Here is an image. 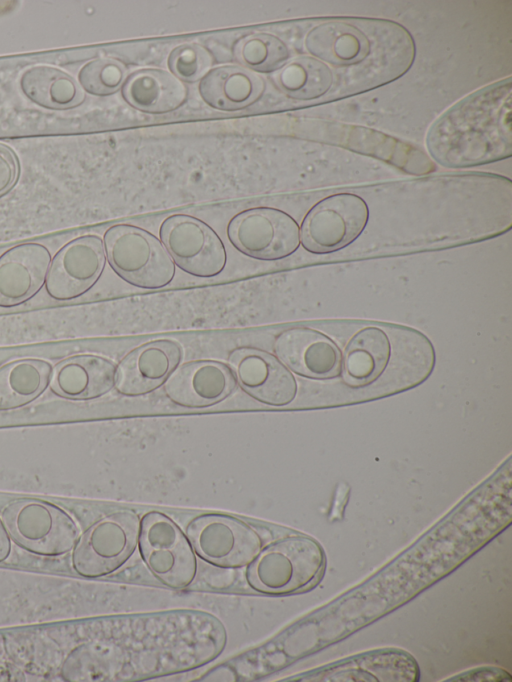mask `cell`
<instances>
[{
    "label": "cell",
    "instance_id": "cell-1",
    "mask_svg": "<svg viewBox=\"0 0 512 682\" xmlns=\"http://www.w3.org/2000/svg\"><path fill=\"white\" fill-rule=\"evenodd\" d=\"M354 321H324L281 331L273 348L278 360L313 386L312 408H335L372 401L361 382L352 348Z\"/></svg>",
    "mask_w": 512,
    "mask_h": 682
},
{
    "label": "cell",
    "instance_id": "cell-2",
    "mask_svg": "<svg viewBox=\"0 0 512 682\" xmlns=\"http://www.w3.org/2000/svg\"><path fill=\"white\" fill-rule=\"evenodd\" d=\"M511 94V77H507L451 106L427 133L432 159L447 168H467L509 158Z\"/></svg>",
    "mask_w": 512,
    "mask_h": 682
},
{
    "label": "cell",
    "instance_id": "cell-3",
    "mask_svg": "<svg viewBox=\"0 0 512 682\" xmlns=\"http://www.w3.org/2000/svg\"><path fill=\"white\" fill-rule=\"evenodd\" d=\"M325 567V553L316 540L292 535L260 553L247 571V580L261 593L287 595L314 587Z\"/></svg>",
    "mask_w": 512,
    "mask_h": 682
},
{
    "label": "cell",
    "instance_id": "cell-4",
    "mask_svg": "<svg viewBox=\"0 0 512 682\" xmlns=\"http://www.w3.org/2000/svg\"><path fill=\"white\" fill-rule=\"evenodd\" d=\"M103 244L112 269L134 286L162 288L174 278L175 266L164 245L140 227L111 226L104 234Z\"/></svg>",
    "mask_w": 512,
    "mask_h": 682
},
{
    "label": "cell",
    "instance_id": "cell-5",
    "mask_svg": "<svg viewBox=\"0 0 512 682\" xmlns=\"http://www.w3.org/2000/svg\"><path fill=\"white\" fill-rule=\"evenodd\" d=\"M6 529L23 547L41 555H61L75 546L78 528L62 509L42 500L11 502L2 514Z\"/></svg>",
    "mask_w": 512,
    "mask_h": 682
},
{
    "label": "cell",
    "instance_id": "cell-6",
    "mask_svg": "<svg viewBox=\"0 0 512 682\" xmlns=\"http://www.w3.org/2000/svg\"><path fill=\"white\" fill-rule=\"evenodd\" d=\"M369 207L353 193H337L317 202L300 228L303 247L313 253L338 250L357 239L367 226Z\"/></svg>",
    "mask_w": 512,
    "mask_h": 682
},
{
    "label": "cell",
    "instance_id": "cell-7",
    "mask_svg": "<svg viewBox=\"0 0 512 682\" xmlns=\"http://www.w3.org/2000/svg\"><path fill=\"white\" fill-rule=\"evenodd\" d=\"M231 244L244 255L259 260H279L300 246V228L286 212L256 207L235 215L227 226Z\"/></svg>",
    "mask_w": 512,
    "mask_h": 682
},
{
    "label": "cell",
    "instance_id": "cell-8",
    "mask_svg": "<svg viewBox=\"0 0 512 682\" xmlns=\"http://www.w3.org/2000/svg\"><path fill=\"white\" fill-rule=\"evenodd\" d=\"M139 522L129 512L107 516L76 542L73 569L84 577H100L118 569L132 554L139 539Z\"/></svg>",
    "mask_w": 512,
    "mask_h": 682
},
{
    "label": "cell",
    "instance_id": "cell-9",
    "mask_svg": "<svg viewBox=\"0 0 512 682\" xmlns=\"http://www.w3.org/2000/svg\"><path fill=\"white\" fill-rule=\"evenodd\" d=\"M140 551L151 572L165 585L182 589L196 576L197 562L190 543L166 516L151 512L139 529Z\"/></svg>",
    "mask_w": 512,
    "mask_h": 682
},
{
    "label": "cell",
    "instance_id": "cell-10",
    "mask_svg": "<svg viewBox=\"0 0 512 682\" xmlns=\"http://www.w3.org/2000/svg\"><path fill=\"white\" fill-rule=\"evenodd\" d=\"M160 237L173 261L185 272L210 278L225 268V246L216 232L198 218L174 214L160 227Z\"/></svg>",
    "mask_w": 512,
    "mask_h": 682
},
{
    "label": "cell",
    "instance_id": "cell-11",
    "mask_svg": "<svg viewBox=\"0 0 512 682\" xmlns=\"http://www.w3.org/2000/svg\"><path fill=\"white\" fill-rule=\"evenodd\" d=\"M187 534L201 558L224 567L248 564L262 546L252 528L226 516H201L189 524Z\"/></svg>",
    "mask_w": 512,
    "mask_h": 682
},
{
    "label": "cell",
    "instance_id": "cell-12",
    "mask_svg": "<svg viewBox=\"0 0 512 682\" xmlns=\"http://www.w3.org/2000/svg\"><path fill=\"white\" fill-rule=\"evenodd\" d=\"M105 262L99 236L89 234L69 241L51 260L45 282L47 294L56 301L80 297L100 278Z\"/></svg>",
    "mask_w": 512,
    "mask_h": 682
},
{
    "label": "cell",
    "instance_id": "cell-13",
    "mask_svg": "<svg viewBox=\"0 0 512 682\" xmlns=\"http://www.w3.org/2000/svg\"><path fill=\"white\" fill-rule=\"evenodd\" d=\"M319 139L386 161L407 173L426 174L435 169L429 157L412 144L359 125L320 122Z\"/></svg>",
    "mask_w": 512,
    "mask_h": 682
},
{
    "label": "cell",
    "instance_id": "cell-14",
    "mask_svg": "<svg viewBox=\"0 0 512 682\" xmlns=\"http://www.w3.org/2000/svg\"><path fill=\"white\" fill-rule=\"evenodd\" d=\"M420 670L415 658L397 648L362 652L303 674L305 681H419Z\"/></svg>",
    "mask_w": 512,
    "mask_h": 682
},
{
    "label": "cell",
    "instance_id": "cell-15",
    "mask_svg": "<svg viewBox=\"0 0 512 682\" xmlns=\"http://www.w3.org/2000/svg\"><path fill=\"white\" fill-rule=\"evenodd\" d=\"M229 363L243 389L259 402L285 407L295 401V379L273 355L254 348H240L230 354Z\"/></svg>",
    "mask_w": 512,
    "mask_h": 682
},
{
    "label": "cell",
    "instance_id": "cell-16",
    "mask_svg": "<svg viewBox=\"0 0 512 682\" xmlns=\"http://www.w3.org/2000/svg\"><path fill=\"white\" fill-rule=\"evenodd\" d=\"M181 346L162 339L143 344L127 354L115 371L118 391L137 396L157 388L182 359Z\"/></svg>",
    "mask_w": 512,
    "mask_h": 682
},
{
    "label": "cell",
    "instance_id": "cell-17",
    "mask_svg": "<svg viewBox=\"0 0 512 682\" xmlns=\"http://www.w3.org/2000/svg\"><path fill=\"white\" fill-rule=\"evenodd\" d=\"M51 260L49 249L35 242L5 251L0 256V307H14L33 297L46 282Z\"/></svg>",
    "mask_w": 512,
    "mask_h": 682
},
{
    "label": "cell",
    "instance_id": "cell-18",
    "mask_svg": "<svg viewBox=\"0 0 512 682\" xmlns=\"http://www.w3.org/2000/svg\"><path fill=\"white\" fill-rule=\"evenodd\" d=\"M233 387V376L225 365L216 361H197L175 370L166 382L165 392L181 407L200 408L221 401Z\"/></svg>",
    "mask_w": 512,
    "mask_h": 682
},
{
    "label": "cell",
    "instance_id": "cell-19",
    "mask_svg": "<svg viewBox=\"0 0 512 682\" xmlns=\"http://www.w3.org/2000/svg\"><path fill=\"white\" fill-rule=\"evenodd\" d=\"M115 367L107 359L90 354L75 355L52 369L50 388L58 396L88 400L107 393L115 383Z\"/></svg>",
    "mask_w": 512,
    "mask_h": 682
},
{
    "label": "cell",
    "instance_id": "cell-20",
    "mask_svg": "<svg viewBox=\"0 0 512 682\" xmlns=\"http://www.w3.org/2000/svg\"><path fill=\"white\" fill-rule=\"evenodd\" d=\"M264 89L265 82L259 75L236 65L211 69L199 84L203 101L221 111H234L251 105L260 98Z\"/></svg>",
    "mask_w": 512,
    "mask_h": 682
},
{
    "label": "cell",
    "instance_id": "cell-21",
    "mask_svg": "<svg viewBox=\"0 0 512 682\" xmlns=\"http://www.w3.org/2000/svg\"><path fill=\"white\" fill-rule=\"evenodd\" d=\"M187 94V88L173 74L153 68L135 71L122 88V96L130 106L152 114L176 110L184 104Z\"/></svg>",
    "mask_w": 512,
    "mask_h": 682
},
{
    "label": "cell",
    "instance_id": "cell-22",
    "mask_svg": "<svg viewBox=\"0 0 512 682\" xmlns=\"http://www.w3.org/2000/svg\"><path fill=\"white\" fill-rule=\"evenodd\" d=\"M20 88L30 101L46 109H70L85 99L82 88L71 75L48 65H36L24 71Z\"/></svg>",
    "mask_w": 512,
    "mask_h": 682
},
{
    "label": "cell",
    "instance_id": "cell-23",
    "mask_svg": "<svg viewBox=\"0 0 512 682\" xmlns=\"http://www.w3.org/2000/svg\"><path fill=\"white\" fill-rule=\"evenodd\" d=\"M52 366L45 360L25 358L0 368V410L21 407L47 387Z\"/></svg>",
    "mask_w": 512,
    "mask_h": 682
},
{
    "label": "cell",
    "instance_id": "cell-24",
    "mask_svg": "<svg viewBox=\"0 0 512 682\" xmlns=\"http://www.w3.org/2000/svg\"><path fill=\"white\" fill-rule=\"evenodd\" d=\"M234 55L247 69L262 73L277 71L288 59L287 43L270 33H254L241 38Z\"/></svg>",
    "mask_w": 512,
    "mask_h": 682
},
{
    "label": "cell",
    "instance_id": "cell-25",
    "mask_svg": "<svg viewBox=\"0 0 512 682\" xmlns=\"http://www.w3.org/2000/svg\"><path fill=\"white\" fill-rule=\"evenodd\" d=\"M127 69L120 61L97 58L86 63L78 73L82 90L95 96H106L118 91L124 84Z\"/></svg>",
    "mask_w": 512,
    "mask_h": 682
},
{
    "label": "cell",
    "instance_id": "cell-26",
    "mask_svg": "<svg viewBox=\"0 0 512 682\" xmlns=\"http://www.w3.org/2000/svg\"><path fill=\"white\" fill-rule=\"evenodd\" d=\"M167 63L177 79L192 83L202 79L211 70L213 58L201 45L184 43L171 51Z\"/></svg>",
    "mask_w": 512,
    "mask_h": 682
},
{
    "label": "cell",
    "instance_id": "cell-27",
    "mask_svg": "<svg viewBox=\"0 0 512 682\" xmlns=\"http://www.w3.org/2000/svg\"><path fill=\"white\" fill-rule=\"evenodd\" d=\"M511 675L501 668H474L453 676L446 681H511Z\"/></svg>",
    "mask_w": 512,
    "mask_h": 682
},
{
    "label": "cell",
    "instance_id": "cell-28",
    "mask_svg": "<svg viewBox=\"0 0 512 682\" xmlns=\"http://www.w3.org/2000/svg\"><path fill=\"white\" fill-rule=\"evenodd\" d=\"M17 176V163L13 154L0 148V194L12 186Z\"/></svg>",
    "mask_w": 512,
    "mask_h": 682
},
{
    "label": "cell",
    "instance_id": "cell-29",
    "mask_svg": "<svg viewBox=\"0 0 512 682\" xmlns=\"http://www.w3.org/2000/svg\"><path fill=\"white\" fill-rule=\"evenodd\" d=\"M11 544L7 530L0 521V562L7 559L10 554Z\"/></svg>",
    "mask_w": 512,
    "mask_h": 682
}]
</instances>
